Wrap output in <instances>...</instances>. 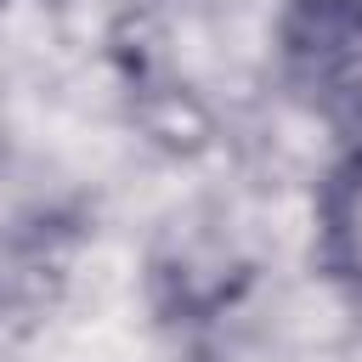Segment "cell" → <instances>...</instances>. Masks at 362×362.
Masks as SVG:
<instances>
[{
	"mask_svg": "<svg viewBox=\"0 0 362 362\" xmlns=\"http://www.w3.org/2000/svg\"><path fill=\"white\" fill-rule=\"evenodd\" d=\"M277 68L305 113L362 136V0H283Z\"/></svg>",
	"mask_w": 362,
	"mask_h": 362,
	"instance_id": "obj_1",
	"label": "cell"
},
{
	"mask_svg": "<svg viewBox=\"0 0 362 362\" xmlns=\"http://www.w3.org/2000/svg\"><path fill=\"white\" fill-rule=\"evenodd\" d=\"M317 255L322 272L362 300V147L322 181L317 198Z\"/></svg>",
	"mask_w": 362,
	"mask_h": 362,
	"instance_id": "obj_2",
	"label": "cell"
},
{
	"mask_svg": "<svg viewBox=\"0 0 362 362\" xmlns=\"http://www.w3.org/2000/svg\"><path fill=\"white\" fill-rule=\"evenodd\" d=\"M6 6H11V0H0V11H6Z\"/></svg>",
	"mask_w": 362,
	"mask_h": 362,
	"instance_id": "obj_3",
	"label": "cell"
}]
</instances>
